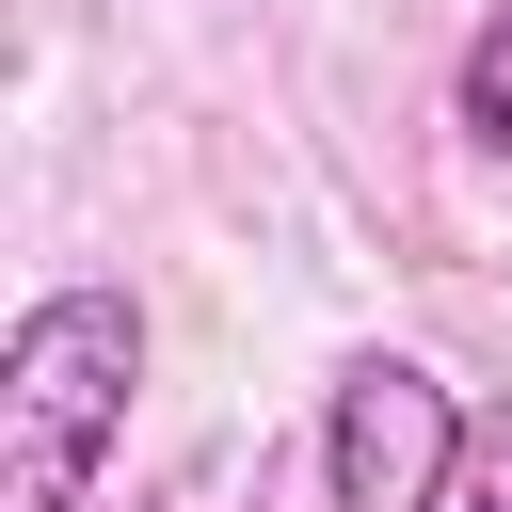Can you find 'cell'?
<instances>
[{
  "instance_id": "4",
  "label": "cell",
  "mask_w": 512,
  "mask_h": 512,
  "mask_svg": "<svg viewBox=\"0 0 512 512\" xmlns=\"http://www.w3.org/2000/svg\"><path fill=\"white\" fill-rule=\"evenodd\" d=\"M464 512H512V400L480 416V464H464Z\"/></svg>"
},
{
  "instance_id": "1",
  "label": "cell",
  "mask_w": 512,
  "mask_h": 512,
  "mask_svg": "<svg viewBox=\"0 0 512 512\" xmlns=\"http://www.w3.org/2000/svg\"><path fill=\"white\" fill-rule=\"evenodd\" d=\"M128 400H144V304L128 288H48L0 336V512H80Z\"/></svg>"
},
{
  "instance_id": "2",
  "label": "cell",
  "mask_w": 512,
  "mask_h": 512,
  "mask_svg": "<svg viewBox=\"0 0 512 512\" xmlns=\"http://www.w3.org/2000/svg\"><path fill=\"white\" fill-rule=\"evenodd\" d=\"M480 416L416 368V352H352L320 384V512H464Z\"/></svg>"
},
{
  "instance_id": "5",
  "label": "cell",
  "mask_w": 512,
  "mask_h": 512,
  "mask_svg": "<svg viewBox=\"0 0 512 512\" xmlns=\"http://www.w3.org/2000/svg\"><path fill=\"white\" fill-rule=\"evenodd\" d=\"M128 512H160V496H128Z\"/></svg>"
},
{
  "instance_id": "3",
  "label": "cell",
  "mask_w": 512,
  "mask_h": 512,
  "mask_svg": "<svg viewBox=\"0 0 512 512\" xmlns=\"http://www.w3.org/2000/svg\"><path fill=\"white\" fill-rule=\"evenodd\" d=\"M448 128H464V144H496V160H512V0H496V16H480V32H464V64H448Z\"/></svg>"
}]
</instances>
